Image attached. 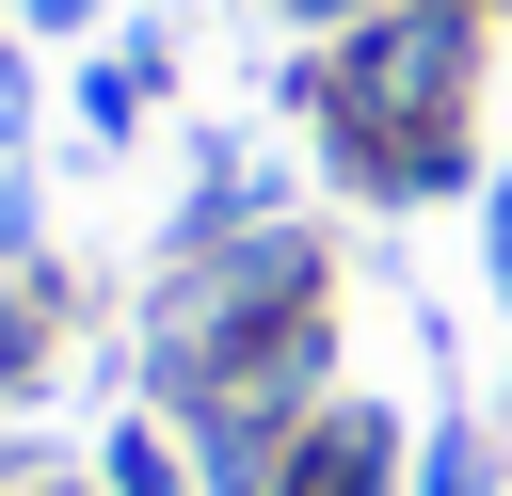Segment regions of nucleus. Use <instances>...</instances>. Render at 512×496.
Here are the masks:
<instances>
[{
	"label": "nucleus",
	"instance_id": "obj_2",
	"mask_svg": "<svg viewBox=\"0 0 512 496\" xmlns=\"http://www.w3.org/2000/svg\"><path fill=\"white\" fill-rule=\"evenodd\" d=\"M432 496H480V448H464V432L432 448Z\"/></svg>",
	"mask_w": 512,
	"mask_h": 496
},
{
	"label": "nucleus",
	"instance_id": "obj_4",
	"mask_svg": "<svg viewBox=\"0 0 512 496\" xmlns=\"http://www.w3.org/2000/svg\"><path fill=\"white\" fill-rule=\"evenodd\" d=\"M16 368H32V336H16V320H0V384H16Z\"/></svg>",
	"mask_w": 512,
	"mask_h": 496
},
{
	"label": "nucleus",
	"instance_id": "obj_1",
	"mask_svg": "<svg viewBox=\"0 0 512 496\" xmlns=\"http://www.w3.org/2000/svg\"><path fill=\"white\" fill-rule=\"evenodd\" d=\"M416 96H464V32H448V16H400V32L352 64V112H416Z\"/></svg>",
	"mask_w": 512,
	"mask_h": 496
},
{
	"label": "nucleus",
	"instance_id": "obj_6",
	"mask_svg": "<svg viewBox=\"0 0 512 496\" xmlns=\"http://www.w3.org/2000/svg\"><path fill=\"white\" fill-rule=\"evenodd\" d=\"M32 16H80V0H32Z\"/></svg>",
	"mask_w": 512,
	"mask_h": 496
},
{
	"label": "nucleus",
	"instance_id": "obj_3",
	"mask_svg": "<svg viewBox=\"0 0 512 496\" xmlns=\"http://www.w3.org/2000/svg\"><path fill=\"white\" fill-rule=\"evenodd\" d=\"M128 496H176V464H160V448H144V432H128Z\"/></svg>",
	"mask_w": 512,
	"mask_h": 496
},
{
	"label": "nucleus",
	"instance_id": "obj_5",
	"mask_svg": "<svg viewBox=\"0 0 512 496\" xmlns=\"http://www.w3.org/2000/svg\"><path fill=\"white\" fill-rule=\"evenodd\" d=\"M496 288H512V208H496Z\"/></svg>",
	"mask_w": 512,
	"mask_h": 496
}]
</instances>
